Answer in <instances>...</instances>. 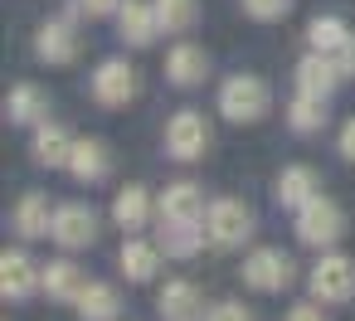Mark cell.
<instances>
[{"label": "cell", "instance_id": "1", "mask_svg": "<svg viewBox=\"0 0 355 321\" xmlns=\"http://www.w3.org/2000/svg\"><path fill=\"white\" fill-rule=\"evenodd\" d=\"M340 234H345V214H340L336 200L316 195V200H306V205L297 209V238H302L306 248H331Z\"/></svg>", "mask_w": 355, "mask_h": 321}, {"label": "cell", "instance_id": "2", "mask_svg": "<svg viewBox=\"0 0 355 321\" xmlns=\"http://www.w3.org/2000/svg\"><path fill=\"white\" fill-rule=\"evenodd\" d=\"M219 112H224L229 122H258V117L268 112V83L253 78V73L224 78V88H219Z\"/></svg>", "mask_w": 355, "mask_h": 321}, {"label": "cell", "instance_id": "3", "mask_svg": "<svg viewBox=\"0 0 355 321\" xmlns=\"http://www.w3.org/2000/svg\"><path fill=\"white\" fill-rule=\"evenodd\" d=\"M253 234V209L243 200H214L205 209V238L214 248H239Z\"/></svg>", "mask_w": 355, "mask_h": 321}, {"label": "cell", "instance_id": "4", "mask_svg": "<svg viewBox=\"0 0 355 321\" xmlns=\"http://www.w3.org/2000/svg\"><path fill=\"white\" fill-rule=\"evenodd\" d=\"M311 297L326 302V306H340L355 297V263L345 253H326L316 268H311Z\"/></svg>", "mask_w": 355, "mask_h": 321}, {"label": "cell", "instance_id": "5", "mask_svg": "<svg viewBox=\"0 0 355 321\" xmlns=\"http://www.w3.org/2000/svg\"><path fill=\"white\" fill-rule=\"evenodd\" d=\"M292 277H297V268L282 248H253L243 258V287H253V292H282Z\"/></svg>", "mask_w": 355, "mask_h": 321}, {"label": "cell", "instance_id": "6", "mask_svg": "<svg viewBox=\"0 0 355 321\" xmlns=\"http://www.w3.org/2000/svg\"><path fill=\"white\" fill-rule=\"evenodd\" d=\"M166 151H171L175 161H200V156L209 151V122H205L200 112L180 107V112L166 122Z\"/></svg>", "mask_w": 355, "mask_h": 321}, {"label": "cell", "instance_id": "7", "mask_svg": "<svg viewBox=\"0 0 355 321\" xmlns=\"http://www.w3.org/2000/svg\"><path fill=\"white\" fill-rule=\"evenodd\" d=\"M49 238H54L59 248H88V243L98 238V214H93L88 205H59Z\"/></svg>", "mask_w": 355, "mask_h": 321}, {"label": "cell", "instance_id": "8", "mask_svg": "<svg viewBox=\"0 0 355 321\" xmlns=\"http://www.w3.org/2000/svg\"><path fill=\"white\" fill-rule=\"evenodd\" d=\"M93 98H98L103 107H127V103L137 98V69H127L122 59L98 64V73H93Z\"/></svg>", "mask_w": 355, "mask_h": 321}, {"label": "cell", "instance_id": "9", "mask_svg": "<svg viewBox=\"0 0 355 321\" xmlns=\"http://www.w3.org/2000/svg\"><path fill=\"white\" fill-rule=\"evenodd\" d=\"M35 287H44V272H35V258L25 253H0V297L6 302H25L35 297Z\"/></svg>", "mask_w": 355, "mask_h": 321}, {"label": "cell", "instance_id": "10", "mask_svg": "<svg viewBox=\"0 0 355 321\" xmlns=\"http://www.w3.org/2000/svg\"><path fill=\"white\" fill-rule=\"evenodd\" d=\"M205 195H200V185L195 180H175V185H166V195H161V219L166 224H205Z\"/></svg>", "mask_w": 355, "mask_h": 321}, {"label": "cell", "instance_id": "11", "mask_svg": "<svg viewBox=\"0 0 355 321\" xmlns=\"http://www.w3.org/2000/svg\"><path fill=\"white\" fill-rule=\"evenodd\" d=\"M156 311H161V321H205V316H209V311H205V302H200V287H195V282H185V277H175V282H166V287H161Z\"/></svg>", "mask_w": 355, "mask_h": 321}, {"label": "cell", "instance_id": "12", "mask_svg": "<svg viewBox=\"0 0 355 321\" xmlns=\"http://www.w3.org/2000/svg\"><path fill=\"white\" fill-rule=\"evenodd\" d=\"M35 54L44 59V64H73L78 59V30H73V20H49V25H40V35H35Z\"/></svg>", "mask_w": 355, "mask_h": 321}, {"label": "cell", "instance_id": "13", "mask_svg": "<svg viewBox=\"0 0 355 321\" xmlns=\"http://www.w3.org/2000/svg\"><path fill=\"white\" fill-rule=\"evenodd\" d=\"M336 83H340V64H336V54H321V49H311V54L297 64V93L331 98V93H336Z\"/></svg>", "mask_w": 355, "mask_h": 321}, {"label": "cell", "instance_id": "14", "mask_svg": "<svg viewBox=\"0 0 355 321\" xmlns=\"http://www.w3.org/2000/svg\"><path fill=\"white\" fill-rule=\"evenodd\" d=\"M161 258H166V248H161V243L127 238V243H122V253H117V268H122V277H127V282H151V277L161 272Z\"/></svg>", "mask_w": 355, "mask_h": 321}, {"label": "cell", "instance_id": "15", "mask_svg": "<svg viewBox=\"0 0 355 321\" xmlns=\"http://www.w3.org/2000/svg\"><path fill=\"white\" fill-rule=\"evenodd\" d=\"M117 35L127 40V44H137V49H146L151 40H156V30H161V20H156V6H146V0H122V10H117Z\"/></svg>", "mask_w": 355, "mask_h": 321}, {"label": "cell", "instance_id": "16", "mask_svg": "<svg viewBox=\"0 0 355 321\" xmlns=\"http://www.w3.org/2000/svg\"><path fill=\"white\" fill-rule=\"evenodd\" d=\"M205 73H209V54H205L200 44H175V49H171L166 78H171L175 88H195V83H205Z\"/></svg>", "mask_w": 355, "mask_h": 321}, {"label": "cell", "instance_id": "17", "mask_svg": "<svg viewBox=\"0 0 355 321\" xmlns=\"http://www.w3.org/2000/svg\"><path fill=\"white\" fill-rule=\"evenodd\" d=\"M69 156H73V137L59 122H40L35 127V161L49 166V171H59V166H69Z\"/></svg>", "mask_w": 355, "mask_h": 321}, {"label": "cell", "instance_id": "18", "mask_svg": "<svg viewBox=\"0 0 355 321\" xmlns=\"http://www.w3.org/2000/svg\"><path fill=\"white\" fill-rule=\"evenodd\" d=\"M44 93L35 88V83H15L10 88V98H6V117L15 122V127H40L44 122Z\"/></svg>", "mask_w": 355, "mask_h": 321}, {"label": "cell", "instance_id": "19", "mask_svg": "<svg viewBox=\"0 0 355 321\" xmlns=\"http://www.w3.org/2000/svg\"><path fill=\"white\" fill-rule=\"evenodd\" d=\"M321 190H316V171L311 166H287L282 175H277V205H287V209H302L306 200H316Z\"/></svg>", "mask_w": 355, "mask_h": 321}, {"label": "cell", "instance_id": "20", "mask_svg": "<svg viewBox=\"0 0 355 321\" xmlns=\"http://www.w3.org/2000/svg\"><path fill=\"white\" fill-rule=\"evenodd\" d=\"M83 272H78V263H69V258H54L49 268H44V292H49V302H78L83 297Z\"/></svg>", "mask_w": 355, "mask_h": 321}, {"label": "cell", "instance_id": "21", "mask_svg": "<svg viewBox=\"0 0 355 321\" xmlns=\"http://www.w3.org/2000/svg\"><path fill=\"white\" fill-rule=\"evenodd\" d=\"M107 166H112V161H107V146H103L98 137H88V141H73V156H69V166H64V171H73L78 180H88V185H93V180H103V175H107Z\"/></svg>", "mask_w": 355, "mask_h": 321}, {"label": "cell", "instance_id": "22", "mask_svg": "<svg viewBox=\"0 0 355 321\" xmlns=\"http://www.w3.org/2000/svg\"><path fill=\"white\" fill-rule=\"evenodd\" d=\"M112 219H117L127 234L146 229V224H151V195H146L141 185H127V190L112 200Z\"/></svg>", "mask_w": 355, "mask_h": 321}, {"label": "cell", "instance_id": "23", "mask_svg": "<svg viewBox=\"0 0 355 321\" xmlns=\"http://www.w3.org/2000/svg\"><path fill=\"white\" fill-rule=\"evenodd\" d=\"M15 229H20V238H44V234L54 229L49 200H44V195H25V200L15 205Z\"/></svg>", "mask_w": 355, "mask_h": 321}, {"label": "cell", "instance_id": "24", "mask_svg": "<svg viewBox=\"0 0 355 321\" xmlns=\"http://www.w3.org/2000/svg\"><path fill=\"white\" fill-rule=\"evenodd\" d=\"M205 243H209L205 224H166L161 219V248H166V258H195Z\"/></svg>", "mask_w": 355, "mask_h": 321}, {"label": "cell", "instance_id": "25", "mask_svg": "<svg viewBox=\"0 0 355 321\" xmlns=\"http://www.w3.org/2000/svg\"><path fill=\"white\" fill-rule=\"evenodd\" d=\"M73 306H78L83 321H117V311H122V302H117V292H112L107 282H88Z\"/></svg>", "mask_w": 355, "mask_h": 321}, {"label": "cell", "instance_id": "26", "mask_svg": "<svg viewBox=\"0 0 355 321\" xmlns=\"http://www.w3.org/2000/svg\"><path fill=\"white\" fill-rule=\"evenodd\" d=\"M306 40H311V49H321V54H340V44L350 40V30H345L340 15H316V20L306 25Z\"/></svg>", "mask_w": 355, "mask_h": 321}, {"label": "cell", "instance_id": "27", "mask_svg": "<svg viewBox=\"0 0 355 321\" xmlns=\"http://www.w3.org/2000/svg\"><path fill=\"white\" fill-rule=\"evenodd\" d=\"M321 122H326V98H311V93H297V103L287 107V127L292 132H321Z\"/></svg>", "mask_w": 355, "mask_h": 321}, {"label": "cell", "instance_id": "28", "mask_svg": "<svg viewBox=\"0 0 355 321\" xmlns=\"http://www.w3.org/2000/svg\"><path fill=\"white\" fill-rule=\"evenodd\" d=\"M151 6H156V20H161L166 35H185L195 25V15H200L195 0H151Z\"/></svg>", "mask_w": 355, "mask_h": 321}, {"label": "cell", "instance_id": "29", "mask_svg": "<svg viewBox=\"0 0 355 321\" xmlns=\"http://www.w3.org/2000/svg\"><path fill=\"white\" fill-rule=\"evenodd\" d=\"M243 10H248L253 20H282V15L292 10V0H243Z\"/></svg>", "mask_w": 355, "mask_h": 321}, {"label": "cell", "instance_id": "30", "mask_svg": "<svg viewBox=\"0 0 355 321\" xmlns=\"http://www.w3.org/2000/svg\"><path fill=\"white\" fill-rule=\"evenodd\" d=\"M205 321H253V311H248L243 302H214Z\"/></svg>", "mask_w": 355, "mask_h": 321}, {"label": "cell", "instance_id": "31", "mask_svg": "<svg viewBox=\"0 0 355 321\" xmlns=\"http://www.w3.org/2000/svg\"><path fill=\"white\" fill-rule=\"evenodd\" d=\"M287 321H326V311H321L316 302H297V306L287 311Z\"/></svg>", "mask_w": 355, "mask_h": 321}, {"label": "cell", "instance_id": "32", "mask_svg": "<svg viewBox=\"0 0 355 321\" xmlns=\"http://www.w3.org/2000/svg\"><path fill=\"white\" fill-rule=\"evenodd\" d=\"M78 6L98 20V15H117V10H122V0H78Z\"/></svg>", "mask_w": 355, "mask_h": 321}, {"label": "cell", "instance_id": "33", "mask_svg": "<svg viewBox=\"0 0 355 321\" xmlns=\"http://www.w3.org/2000/svg\"><path fill=\"white\" fill-rule=\"evenodd\" d=\"M336 64H340V73H350V78H355V35H350V40L340 44V54H336Z\"/></svg>", "mask_w": 355, "mask_h": 321}, {"label": "cell", "instance_id": "34", "mask_svg": "<svg viewBox=\"0 0 355 321\" xmlns=\"http://www.w3.org/2000/svg\"><path fill=\"white\" fill-rule=\"evenodd\" d=\"M340 156H345V161H355V117L340 127Z\"/></svg>", "mask_w": 355, "mask_h": 321}]
</instances>
